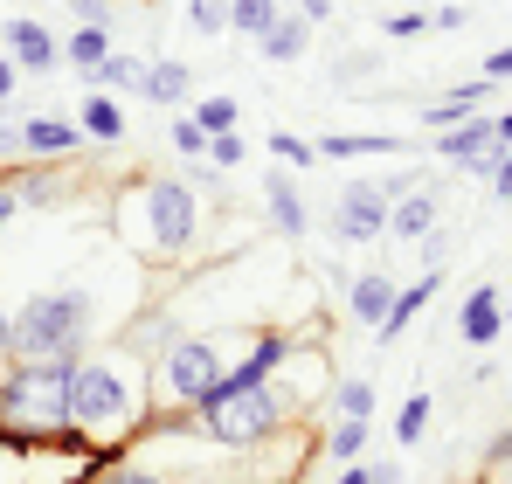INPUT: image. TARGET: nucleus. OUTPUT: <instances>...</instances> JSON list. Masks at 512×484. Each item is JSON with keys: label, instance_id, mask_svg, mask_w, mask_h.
<instances>
[{"label": "nucleus", "instance_id": "nucleus-1", "mask_svg": "<svg viewBox=\"0 0 512 484\" xmlns=\"http://www.w3.org/2000/svg\"><path fill=\"white\" fill-rule=\"evenodd\" d=\"M84 325H90L84 291H42V298H28L7 319V339H14V360H63V367H77Z\"/></svg>", "mask_w": 512, "mask_h": 484}, {"label": "nucleus", "instance_id": "nucleus-2", "mask_svg": "<svg viewBox=\"0 0 512 484\" xmlns=\"http://www.w3.org/2000/svg\"><path fill=\"white\" fill-rule=\"evenodd\" d=\"M0 422H7V436L70 429V367L63 360H21L0 388Z\"/></svg>", "mask_w": 512, "mask_h": 484}, {"label": "nucleus", "instance_id": "nucleus-3", "mask_svg": "<svg viewBox=\"0 0 512 484\" xmlns=\"http://www.w3.org/2000/svg\"><path fill=\"white\" fill-rule=\"evenodd\" d=\"M194 422H201V436H215V443H229V450H250L263 443L277 422H284V395L263 381V388H236V381H222L208 402H194Z\"/></svg>", "mask_w": 512, "mask_h": 484}, {"label": "nucleus", "instance_id": "nucleus-4", "mask_svg": "<svg viewBox=\"0 0 512 484\" xmlns=\"http://www.w3.org/2000/svg\"><path fill=\"white\" fill-rule=\"evenodd\" d=\"M125 415H132V395H125V381H118L104 360L70 367V422H77V429L111 436V429H125Z\"/></svg>", "mask_w": 512, "mask_h": 484}, {"label": "nucleus", "instance_id": "nucleus-5", "mask_svg": "<svg viewBox=\"0 0 512 484\" xmlns=\"http://www.w3.org/2000/svg\"><path fill=\"white\" fill-rule=\"evenodd\" d=\"M139 215H146V249L180 256L194 242V187L187 180H146L139 187Z\"/></svg>", "mask_w": 512, "mask_h": 484}, {"label": "nucleus", "instance_id": "nucleus-6", "mask_svg": "<svg viewBox=\"0 0 512 484\" xmlns=\"http://www.w3.org/2000/svg\"><path fill=\"white\" fill-rule=\"evenodd\" d=\"M160 374H167V395L173 402H208L222 381H229V367H222V346L215 339H173L167 353H160Z\"/></svg>", "mask_w": 512, "mask_h": 484}, {"label": "nucleus", "instance_id": "nucleus-7", "mask_svg": "<svg viewBox=\"0 0 512 484\" xmlns=\"http://www.w3.org/2000/svg\"><path fill=\"white\" fill-rule=\"evenodd\" d=\"M436 153H443L450 166H471V173H485V180H492L512 146H499L492 118H478V111H471V118H457V125H443V132H436Z\"/></svg>", "mask_w": 512, "mask_h": 484}, {"label": "nucleus", "instance_id": "nucleus-8", "mask_svg": "<svg viewBox=\"0 0 512 484\" xmlns=\"http://www.w3.org/2000/svg\"><path fill=\"white\" fill-rule=\"evenodd\" d=\"M333 236H340V242H374V236H388V194L353 180V187L340 194V208H333Z\"/></svg>", "mask_w": 512, "mask_h": 484}, {"label": "nucleus", "instance_id": "nucleus-9", "mask_svg": "<svg viewBox=\"0 0 512 484\" xmlns=\"http://www.w3.org/2000/svg\"><path fill=\"white\" fill-rule=\"evenodd\" d=\"M0 49H7V56H14L28 77H42V70H56V63H63V42H56L42 21H28V14L0 28Z\"/></svg>", "mask_w": 512, "mask_h": 484}, {"label": "nucleus", "instance_id": "nucleus-10", "mask_svg": "<svg viewBox=\"0 0 512 484\" xmlns=\"http://www.w3.org/2000/svg\"><path fill=\"white\" fill-rule=\"evenodd\" d=\"M70 153H84L77 118H28L21 125V160H70Z\"/></svg>", "mask_w": 512, "mask_h": 484}, {"label": "nucleus", "instance_id": "nucleus-11", "mask_svg": "<svg viewBox=\"0 0 512 484\" xmlns=\"http://www.w3.org/2000/svg\"><path fill=\"white\" fill-rule=\"evenodd\" d=\"M457 332H464L471 346H492V339L506 332V305H499V291H492V284L464 291V312H457Z\"/></svg>", "mask_w": 512, "mask_h": 484}, {"label": "nucleus", "instance_id": "nucleus-12", "mask_svg": "<svg viewBox=\"0 0 512 484\" xmlns=\"http://www.w3.org/2000/svg\"><path fill=\"white\" fill-rule=\"evenodd\" d=\"M429 229H436V194L409 187V194L388 201V236H395V242H423Z\"/></svg>", "mask_w": 512, "mask_h": 484}, {"label": "nucleus", "instance_id": "nucleus-13", "mask_svg": "<svg viewBox=\"0 0 512 484\" xmlns=\"http://www.w3.org/2000/svg\"><path fill=\"white\" fill-rule=\"evenodd\" d=\"M263 201H270V222H277V236H284V242L305 236V194H298L291 173H270V180H263Z\"/></svg>", "mask_w": 512, "mask_h": 484}, {"label": "nucleus", "instance_id": "nucleus-14", "mask_svg": "<svg viewBox=\"0 0 512 484\" xmlns=\"http://www.w3.org/2000/svg\"><path fill=\"white\" fill-rule=\"evenodd\" d=\"M429 298H436V270H423V277H416L409 291H395V305H388V319L374 325V332H381V339L395 346V339H402V332H409V325H416V319L429 312Z\"/></svg>", "mask_w": 512, "mask_h": 484}, {"label": "nucleus", "instance_id": "nucleus-15", "mask_svg": "<svg viewBox=\"0 0 512 484\" xmlns=\"http://www.w3.org/2000/svg\"><path fill=\"white\" fill-rule=\"evenodd\" d=\"M492 90H499L492 77H471V83H457L450 97H436V104H429L423 118H429V125H457V118H471V111H485V104H492Z\"/></svg>", "mask_w": 512, "mask_h": 484}, {"label": "nucleus", "instance_id": "nucleus-16", "mask_svg": "<svg viewBox=\"0 0 512 484\" xmlns=\"http://www.w3.org/2000/svg\"><path fill=\"white\" fill-rule=\"evenodd\" d=\"M256 49H263L270 63H298V56L312 49V21H298V7H291V14H277V28H270Z\"/></svg>", "mask_w": 512, "mask_h": 484}, {"label": "nucleus", "instance_id": "nucleus-17", "mask_svg": "<svg viewBox=\"0 0 512 484\" xmlns=\"http://www.w3.org/2000/svg\"><path fill=\"white\" fill-rule=\"evenodd\" d=\"M346 305H353V319H360V325H381V319H388V305H395V284H388L381 270H367V277H353Z\"/></svg>", "mask_w": 512, "mask_h": 484}, {"label": "nucleus", "instance_id": "nucleus-18", "mask_svg": "<svg viewBox=\"0 0 512 484\" xmlns=\"http://www.w3.org/2000/svg\"><path fill=\"white\" fill-rule=\"evenodd\" d=\"M284 353H291V339H277V332H270V339H256L250 360H243V367H229V381H236V388H263V381L284 367Z\"/></svg>", "mask_w": 512, "mask_h": 484}, {"label": "nucleus", "instance_id": "nucleus-19", "mask_svg": "<svg viewBox=\"0 0 512 484\" xmlns=\"http://www.w3.org/2000/svg\"><path fill=\"white\" fill-rule=\"evenodd\" d=\"M146 70H153V63H139V56L111 49V56L90 70V83H97V90H132V97H146Z\"/></svg>", "mask_w": 512, "mask_h": 484}, {"label": "nucleus", "instance_id": "nucleus-20", "mask_svg": "<svg viewBox=\"0 0 512 484\" xmlns=\"http://www.w3.org/2000/svg\"><path fill=\"white\" fill-rule=\"evenodd\" d=\"M77 125H84V139H97V146H111V139H125V111H118L111 97H84V111H77Z\"/></svg>", "mask_w": 512, "mask_h": 484}, {"label": "nucleus", "instance_id": "nucleus-21", "mask_svg": "<svg viewBox=\"0 0 512 484\" xmlns=\"http://www.w3.org/2000/svg\"><path fill=\"white\" fill-rule=\"evenodd\" d=\"M63 56H70L77 70H97V63L111 56V28H104V21H77V35L63 42Z\"/></svg>", "mask_w": 512, "mask_h": 484}, {"label": "nucleus", "instance_id": "nucleus-22", "mask_svg": "<svg viewBox=\"0 0 512 484\" xmlns=\"http://www.w3.org/2000/svg\"><path fill=\"white\" fill-rule=\"evenodd\" d=\"M277 14H284V0H229V28H243L250 42H263L277 28Z\"/></svg>", "mask_w": 512, "mask_h": 484}, {"label": "nucleus", "instance_id": "nucleus-23", "mask_svg": "<svg viewBox=\"0 0 512 484\" xmlns=\"http://www.w3.org/2000/svg\"><path fill=\"white\" fill-rule=\"evenodd\" d=\"M146 97L153 104H180L187 97V63H153L146 70Z\"/></svg>", "mask_w": 512, "mask_h": 484}, {"label": "nucleus", "instance_id": "nucleus-24", "mask_svg": "<svg viewBox=\"0 0 512 484\" xmlns=\"http://www.w3.org/2000/svg\"><path fill=\"white\" fill-rule=\"evenodd\" d=\"M326 450H333L340 464H360V450H367V422H360V415H340L333 436H326Z\"/></svg>", "mask_w": 512, "mask_h": 484}, {"label": "nucleus", "instance_id": "nucleus-25", "mask_svg": "<svg viewBox=\"0 0 512 484\" xmlns=\"http://www.w3.org/2000/svg\"><path fill=\"white\" fill-rule=\"evenodd\" d=\"M429 395H409V402H402V415H395V443H402V450H409V443H423V429H429Z\"/></svg>", "mask_w": 512, "mask_h": 484}, {"label": "nucleus", "instance_id": "nucleus-26", "mask_svg": "<svg viewBox=\"0 0 512 484\" xmlns=\"http://www.w3.org/2000/svg\"><path fill=\"white\" fill-rule=\"evenodd\" d=\"M236 118H243L236 97H201V104H194V125H201V132H236Z\"/></svg>", "mask_w": 512, "mask_h": 484}, {"label": "nucleus", "instance_id": "nucleus-27", "mask_svg": "<svg viewBox=\"0 0 512 484\" xmlns=\"http://www.w3.org/2000/svg\"><path fill=\"white\" fill-rule=\"evenodd\" d=\"M56 194H63L56 173H28V180H14V201H28V208H49Z\"/></svg>", "mask_w": 512, "mask_h": 484}, {"label": "nucleus", "instance_id": "nucleus-28", "mask_svg": "<svg viewBox=\"0 0 512 484\" xmlns=\"http://www.w3.org/2000/svg\"><path fill=\"white\" fill-rule=\"evenodd\" d=\"M270 153H277L284 166H298V173H305V166L319 160V146H305L298 132H270Z\"/></svg>", "mask_w": 512, "mask_h": 484}, {"label": "nucleus", "instance_id": "nucleus-29", "mask_svg": "<svg viewBox=\"0 0 512 484\" xmlns=\"http://www.w3.org/2000/svg\"><path fill=\"white\" fill-rule=\"evenodd\" d=\"M173 153H180V160H208V132H201L194 118H173Z\"/></svg>", "mask_w": 512, "mask_h": 484}, {"label": "nucleus", "instance_id": "nucleus-30", "mask_svg": "<svg viewBox=\"0 0 512 484\" xmlns=\"http://www.w3.org/2000/svg\"><path fill=\"white\" fill-rule=\"evenodd\" d=\"M187 21H194L201 35H222V28H229V0H187Z\"/></svg>", "mask_w": 512, "mask_h": 484}, {"label": "nucleus", "instance_id": "nucleus-31", "mask_svg": "<svg viewBox=\"0 0 512 484\" xmlns=\"http://www.w3.org/2000/svg\"><path fill=\"white\" fill-rule=\"evenodd\" d=\"M381 35H388V42H416V35H429V14L402 7V14H388V21H381Z\"/></svg>", "mask_w": 512, "mask_h": 484}, {"label": "nucleus", "instance_id": "nucleus-32", "mask_svg": "<svg viewBox=\"0 0 512 484\" xmlns=\"http://www.w3.org/2000/svg\"><path fill=\"white\" fill-rule=\"evenodd\" d=\"M340 415H360V422H367V415H374V381H346L340 388Z\"/></svg>", "mask_w": 512, "mask_h": 484}, {"label": "nucleus", "instance_id": "nucleus-33", "mask_svg": "<svg viewBox=\"0 0 512 484\" xmlns=\"http://www.w3.org/2000/svg\"><path fill=\"white\" fill-rule=\"evenodd\" d=\"M208 166H243V139L236 132H208Z\"/></svg>", "mask_w": 512, "mask_h": 484}, {"label": "nucleus", "instance_id": "nucleus-34", "mask_svg": "<svg viewBox=\"0 0 512 484\" xmlns=\"http://www.w3.org/2000/svg\"><path fill=\"white\" fill-rule=\"evenodd\" d=\"M429 28H436V35H464V28H471V14L450 0V7H436V14H429Z\"/></svg>", "mask_w": 512, "mask_h": 484}, {"label": "nucleus", "instance_id": "nucleus-35", "mask_svg": "<svg viewBox=\"0 0 512 484\" xmlns=\"http://www.w3.org/2000/svg\"><path fill=\"white\" fill-rule=\"evenodd\" d=\"M97 484H160L153 471H139V464H118V471H104Z\"/></svg>", "mask_w": 512, "mask_h": 484}, {"label": "nucleus", "instance_id": "nucleus-36", "mask_svg": "<svg viewBox=\"0 0 512 484\" xmlns=\"http://www.w3.org/2000/svg\"><path fill=\"white\" fill-rule=\"evenodd\" d=\"M485 77H492V83H499V77H512V42H506V49H492V56H485Z\"/></svg>", "mask_w": 512, "mask_h": 484}, {"label": "nucleus", "instance_id": "nucleus-37", "mask_svg": "<svg viewBox=\"0 0 512 484\" xmlns=\"http://www.w3.org/2000/svg\"><path fill=\"white\" fill-rule=\"evenodd\" d=\"M14 83H21V63H14V56H0V104L14 97Z\"/></svg>", "mask_w": 512, "mask_h": 484}, {"label": "nucleus", "instance_id": "nucleus-38", "mask_svg": "<svg viewBox=\"0 0 512 484\" xmlns=\"http://www.w3.org/2000/svg\"><path fill=\"white\" fill-rule=\"evenodd\" d=\"M443 249H450V236H443V229H429V236H423V256H429V270L443 263Z\"/></svg>", "mask_w": 512, "mask_h": 484}, {"label": "nucleus", "instance_id": "nucleus-39", "mask_svg": "<svg viewBox=\"0 0 512 484\" xmlns=\"http://www.w3.org/2000/svg\"><path fill=\"white\" fill-rule=\"evenodd\" d=\"M298 21H333V0H298Z\"/></svg>", "mask_w": 512, "mask_h": 484}, {"label": "nucleus", "instance_id": "nucleus-40", "mask_svg": "<svg viewBox=\"0 0 512 484\" xmlns=\"http://www.w3.org/2000/svg\"><path fill=\"white\" fill-rule=\"evenodd\" d=\"M492 180H499V201H512V153L499 160V173H492Z\"/></svg>", "mask_w": 512, "mask_h": 484}, {"label": "nucleus", "instance_id": "nucleus-41", "mask_svg": "<svg viewBox=\"0 0 512 484\" xmlns=\"http://www.w3.org/2000/svg\"><path fill=\"white\" fill-rule=\"evenodd\" d=\"M333 484H374V471H360V464H346V471H340Z\"/></svg>", "mask_w": 512, "mask_h": 484}, {"label": "nucleus", "instance_id": "nucleus-42", "mask_svg": "<svg viewBox=\"0 0 512 484\" xmlns=\"http://www.w3.org/2000/svg\"><path fill=\"white\" fill-rule=\"evenodd\" d=\"M492 132H499V146H512V111H499V118H492Z\"/></svg>", "mask_w": 512, "mask_h": 484}, {"label": "nucleus", "instance_id": "nucleus-43", "mask_svg": "<svg viewBox=\"0 0 512 484\" xmlns=\"http://www.w3.org/2000/svg\"><path fill=\"white\" fill-rule=\"evenodd\" d=\"M492 464H512V429L499 436V443H492Z\"/></svg>", "mask_w": 512, "mask_h": 484}, {"label": "nucleus", "instance_id": "nucleus-44", "mask_svg": "<svg viewBox=\"0 0 512 484\" xmlns=\"http://www.w3.org/2000/svg\"><path fill=\"white\" fill-rule=\"evenodd\" d=\"M14 360V339H7V312H0V367Z\"/></svg>", "mask_w": 512, "mask_h": 484}, {"label": "nucleus", "instance_id": "nucleus-45", "mask_svg": "<svg viewBox=\"0 0 512 484\" xmlns=\"http://www.w3.org/2000/svg\"><path fill=\"white\" fill-rule=\"evenodd\" d=\"M14 208H21V201H14V187H0V222H7Z\"/></svg>", "mask_w": 512, "mask_h": 484}, {"label": "nucleus", "instance_id": "nucleus-46", "mask_svg": "<svg viewBox=\"0 0 512 484\" xmlns=\"http://www.w3.org/2000/svg\"><path fill=\"white\" fill-rule=\"evenodd\" d=\"M0 125H7V104H0Z\"/></svg>", "mask_w": 512, "mask_h": 484}, {"label": "nucleus", "instance_id": "nucleus-47", "mask_svg": "<svg viewBox=\"0 0 512 484\" xmlns=\"http://www.w3.org/2000/svg\"><path fill=\"white\" fill-rule=\"evenodd\" d=\"M284 7H298V0H284Z\"/></svg>", "mask_w": 512, "mask_h": 484}, {"label": "nucleus", "instance_id": "nucleus-48", "mask_svg": "<svg viewBox=\"0 0 512 484\" xmlns=\"http://www.w3.org/2000/svg\"><path fill=\"white\" fill-rule=\"evenodd\" d=\"M0 436H7V422H0Z\"/></svg>", "mask_w": 512, "mask_h": 484}, {"label": "nucleus", "instance_id": "nucleus-49", "mask_svg": "<svg viewBox=\"0 0 512 484\" xmlns=\"http://www.w3.org/2000/svg\"><path fill=\"white\" fill-rule=\"evenodd\" d=\"M506 319H512V312H506Z\"/></svg>", "mask_w": 512, "mask_h": 484}]
</instances>
